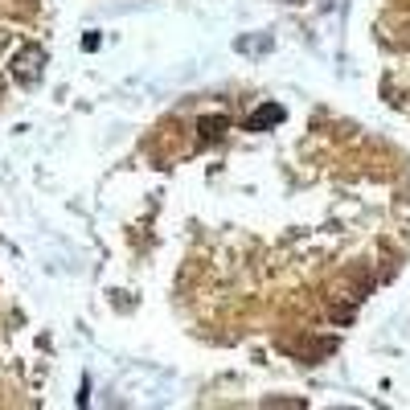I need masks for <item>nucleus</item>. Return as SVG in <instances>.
<instances>
[{"instance_id":"obj_1","label":"nucleus","mask_w":410,"mask_h":410,"mask_svg":"<svg viewBox=\"0 0 410 410\" xmlns=\"http://www.w3.org/2000/svg\"><path fill=\"white\" fill-rule=\"evenodd\" d=\"M41 66H45V50L41 45H25L17 58H12V74H17V82H37L41 79Z\"/></svg>"},{"instance_id":"obj_2","label":"nucleus","mask_w":410,"mask_h":410,"mask_svg":"<svg viewBox=\"0 0 410 410\" xmlns=\"http://www.w3.org/2000/svg\"><path fill=\"white\" fill-rule=\"evenodd\" d=\"M275 123H283V107H279V103H263V107L250 111L246 132H267V127H275Z\"/></svg>"},{"instance_id":"obj_3","label":"nucleus","mask_w":410,"mask_h":410,"mask_svg":"<svg viewBox=\"0 0 410 410\" xmlns=\"http://www.w3.org/2000/svg\"><path fill=\"white\" fill-rule=\"evenodd\" d=\"M226 127H230L226 115H209V119H201V123H197V144H218V140L226 136Z\"/></svg>"}]
</instances>
